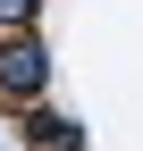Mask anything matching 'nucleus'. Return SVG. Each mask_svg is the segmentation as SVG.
I'll use <instances>...</instances> for the list:
<instances>
[{
  "label": "nucleus",
  "instance_id": "obj_2",
  "mask_svg": "<svg viewBox=\"0 0 143 151\" xmlns=\"http://www.w3.org/2000/svg\"><path fill=\"white\" fill-rule=\"evenodd\" d=\"M25 143H42V151H84V126L34 101V109H25Z\"/></svg>",
  "mask_w": 143,
  "mask_h": 151
},
{
  "label": "nucleus",
  "instance_id": "obj_1",
  "mask_svg": "<svg viewBox=\"0 0 143 151\" xmlns=\"http://www.w3.org/2000/svg\"><path fill=\"white\" fill-rule=\"evenodd\" d=\"M42 84H51V50H42V34H34V25L0 34V101H9V109H34V101H42Z\"/></svg>",
  "mask_w": 143,
  "mask_h": 151
},
{
  "label": "nucleus",
  "instance_id": "obj_3",
  "mask_svg": "<svg viewBox=\"0 0 143 151\" xmlns=\"http://www.w3.org/2000/svg\"><path fill=\"white\" fill-rule=\"evenodd\" d=\"M34 9H42V0H0V34H17V25H34Z\"/></svg>",
  "mask_w": 143,
  "mask_h": 151
}]
</instances>
